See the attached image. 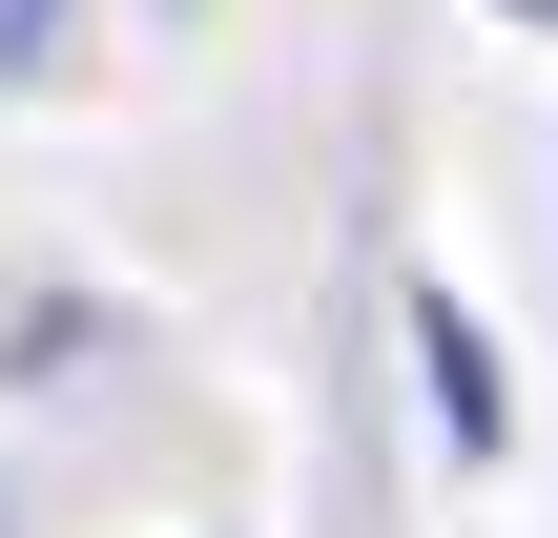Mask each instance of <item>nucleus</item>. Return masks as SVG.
<instances>
[{
	"mask_svg": "<svg viewBox=\"0 0 558 538\" xmlns=\"http://www.w3.org/2000/svg\"><path fill=\"white\" fill-rule=\"evenodd\" d=\"M414 352H435V415L497 456V352H476V311H456V290H414Z\"/></svg>",
	"mask_w": 558,
	"mask_h": 538,
	"instance_id": "f257e3e1",
	"label": "nucleus"
},
{
	"mask_svg": "<svg viewBox=\"0 0 558 538\" xmlns=\"http://www.w3.org/2000/svg\"><path fill=\"white\" fill-rule=\"evenodd\" d=\"M41 41H62V0H0V83H21V62H41Z\"/></svg>",
	"mask_w": 558,
	"mask_h": 538,
	"instance_id": "f03ea898",
	"label": "nucleus"
},
{
	"mask_svg": "<svg viewBox=\"0 0 558 538\" xmlns=\"http://www.w3.org/2000/svg\"><path fill=\"white\" fill-rule=\"evenodd\" d=\"M497 21H538V41H558V0H497Z\"/></svg>",
	"mask_w": 558,
	"mask_h": 538,
	"instance_id": "7ed1b4c3",
	"label": "nucleus"
}]
</instances>
